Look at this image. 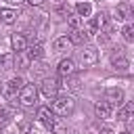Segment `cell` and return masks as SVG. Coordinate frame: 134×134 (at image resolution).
<instances>
[{
	"instance_id": "6da1fadb",
	"label": "cell",
	"mask_w": 134,
	"mask_h": 134,
	"mask_svg": "<svg viewBox=\"0 0 134 134\" xmlns=\"http://www.w3.org/2000/svg\"><path fill=\"white\" fill-rule=\"evenodd\" d=\"M73 109H75V100H73L71 96H54V98H52L50 111H52L54 115H69Z\"/></svg>"
},
{
	"instance_id": "7a4b0ae2",
	"label": "cell",
	"mask_w": 134,
	"mask_h": 134,
	"mask_svg": "<svg viewBox=\"0 0 134 134\" xmlns=\"http://www.w3.org/2000/svg\"><path fill=\"white\" fill-rule=\"evenodd\" d=\"M38 103V90L34 84H23V88L19 90V105L21 107H34Z\"/></svg>"
},
{
	"instance_id": "2e32d148",
	"label": "cell",
	"mask_w": 134,
	"mask_h": 134,
	"mask_svg": "<svg viewBox=\"0 0 134 134\" xmlns=\"http://www.w3.org/2000/svg\"><path fill=\"white\" fill-rule=\"evenodd\" d=\"M111 65H113L115 69H119V71H126V69L130 67V61H128L124 54H113V57H111Z\"/></svg>"
},
{
	"instance_id": "5b68a950",
	"label": "cell",
	"mask_w": 134,
	"mask_h": 134,
	"mask_svg": "<svg viewBox=\"0 0 134 134\" xmlns=\"http://www.w3.org/2000/svg\"><path fill=\"white\" fill-rule=\"evenodd\" d=\"M80 59H82L84 67H92V65H94V63L98 61V50H96L94 46L86 44V46H84V50L80 52Z\"/></svg>"
},
{
	"instance_id": "cb8c5ba5",
	"label": "cell",
	"mask_w": 134,
	"mask_h": 134,
	"mask_svg": "<svg viewBox=\"0 0 134 134\" xmlns=\"http://www.w3.org/2000/svg\"><path fill=\"white\" fill-rule=\"evenodd\" d=\"M65 88H67V90L77 92V90H80V80H77V77H73V75H71V77H65Z\"/></svg>"
},
{
	"instance_id": "603a6c76",
	"label": "cell",
	"mask_w": 134,
	"mask_h": 134,
	"mask_svg": "<svg viewBox=\"0 0 134 134\" xmlns=\"http://www.w3.org/2000/svg\"><path fill=\"white\" fill-rule=\"evenodd\" d=\"M121 36L126 42H134V25L132 23H126V27L121 29Z\"/></svg>"
},
{
	"instance_id": "d4e9b609",
	"label": "cell",
	"mask_w": 134,
	"mask_h": 134,
	"mask_svg": "<svg viewBox=\"0 0 134 134\" xmlns=\"http://www.w3.org/2000/svg\"><path fill=\"white\" fill-rule=\"evenodd\" d=\"M17 63H19L23 69H27V67H29V57L25 54V50H23V52H17Z\"/></svg>"
},
{
	"instance_id": "d6986e66",
	"label": "cell",
	"mask_w": 134,
	"mask_h": 134,
	"mask_svg": "<svg viewBox=\"0 0 134 134\" xmlns=\"http://www.w3.org/2000/svg\"><path fill=\"white\" fill-rule=\"evenodd\" d=\"M52 46H54V50H57V52H67L73 44L69 42V38H67V36H63V38H57Z\"/></svg>"
},
{
	"instance_id": "52a82bcc",
	"label": "cell",
	"mask_w": 134,
	"mask_h": 134,
	"mask_svg": "<svg viewBox=\"0 0 134 134\" xmlns=\"http://www.w3.org/2000/svg\"><path fill=\"white\" fill-rule=\"evenodd\" d=\"M111 111H113V107H111L107 100H98V103L94 105V115H96L98 119H109V117H111Z\"/></svg>"
},
{
	"instance_id": "4fadbf2b",
	"label": "cell",
	"mask_w": 134,
	"mask_h": 134,
	"mask_svg": "<svg viewBox=\"0 0 134 134\" xmlns=\"http://www.w3.org/2000/svg\"><path fill=\"white\" fill-rule=\"evenodd\" d=\"M38 119L48 128V126L52 124V119H54V113L50 111V107H40V109H38Z\"/></svg>"
},
{
	"instance_id": "9a60e30c",
	"label": "cell",
	"mask_w": 134,
	"mask_h": 134,
	"mask_svg": "<svg viewBox=\"0 0 134 134\" xmlns=\"http://www.w3.org/2000/svg\"><path fill=\"white\" fill-rule=\"evenodd\" d=\"M86 40H88V36L84 34V29H71V34H69V42H71V44L84 46Z\"/></svg>"
},
{
	"instance_id": "8992f818",
	"label": "cell",
	"mask_w": 134,
	"mask_h": 134,
	"mask_svg": "<svg viewBox=\"0 0 134 134\" xmlns=\"http://www.w3.org/2000/svg\"><path fill=\"white\" fill-rule=\"evenodd\" d=\"M57 71H59V75H61V77H71V75L75 73V61H73L71 57L61 59V61H59V65H57Z\"/></svg>"
},
{
	"instance_id": "5bb4252c",
	"label": "cell",
	"mask_w": 134,
	"mask_h": 134,
	"mask_svg": "<svg viewBox=\"0 0 134 134\" xmlns=\"http://www.w3.org/2000/svg\"><path fill=\"white\" fill-rule=\"evenodd\" d=\"M132 115H134V103H126L117 111V119L119 121H128V119H132Z\"/></svg>"
},
{
	"instance_id": "484cf974",
	"label": "cell",
	"mask_w": 134,
	"mask_h": 134,
	"mask_svg": "<svg viewBox=\"0 0 134 134\" xmlns=\"http://www.w3.org/2000/svg\"><path fill=\"white\" fill-rule=\"evenodd\" d=\"M0 67L2 69H10L13 67V54H2L0 57Z\"/></svg>"
},
{
	"instance_id": "f546056e",
	"label": "cell",
	"mask_w": 134,
	"mask_h": 134,
	"mask_svg": "<svg viewBox=\"0 0 134 134\" xmlns=\"http://www.w3.org/2000/svg\"><path fill=\"white\" fill-rule=\"evenodd\" d=\"M27 2H29V4H31V6H40V4H42V2H44V0H27Z\"/></svg>"
},
{
	"instance_id": "ac0fdd59",
	"label": "cell",
	"mask_w": 134,
	"mask_h": 134,
	"mask_svg": "<svg viewBox=\"0 0 134 134\" xmlns=\"http://www.w3.org/2000/svg\"><path fill=\"white\" fill-rule=\"evenodd\" d=\"M82 29H84V34H86V36H98V34H100V25L96 23V19L86 21V25H84Z\"/></svg>"
},
{
	"instance_id": "ffe728a7",
	"label": "cell",
	"mask_w": 134,
	"mask_h": 134,
	"mask_svg": "<svg viewBox=\"0 0 134 134\" xmlns=\"http://www.w3.org/2000/svg\"><path fill=\"white\" fill-rule=\"evenodd\" d=\"M48 130H50V134H65V132H67L65 121H63V119H59V117H54V119H52V124L48 126Z\"/></svg>"
},
{
	"instance_id": "f1b7e54d",
	"label": "cell",
	"mask_w": 134,
	"mask_h": 134,
	"mask_svg": "<svg viewBox=\"0 0 134 134\" xmlns=\"http://www.w3.org/2000/svg\"><path fill=\"white\" fill-rule=\"evenodd\" d=\"M29 130V121H21V132H27Z\"/></svg>"
},
{
	"instance_id": "4dcf8cb0",
	"label": "cell",
	"mask_w": 134,
	"mask_h": 134,
	"mask_svg": "<svg viewBox=\"0 0 134 134\" xmlns=\"http://www.w3.org/2000/svg\"><path fill=\"white\" fill-rule=\"evenodd\" d=\"M0 134H2V128H0Z\"/></svg>"
},
{
	"instance_id": "ba28073f",
	"label": "cell",
	"mask_w": 134,
	"mask_h": 134,
	"mask_svg": "<svg viewBox=\"0 0 134 134\" xmlns=\"http://www.w3.org/2000/svg\"><path fill=\"white\" fill-rule=\"evenodd\" d=\"M25 54L29 57V61L42 59V54H44V46H42V42H31V44H27V48H25Z\"/></svg>"
},
{
	"instance_id": "3957f363",
	"label": "cell",
	"mask_w": 134,
	"mask_h": 134,
	"mask_svg": "<svg viewBox=\"0 0 134 134\" xmlns=\"http://www.w3.org/2000/svg\"><path fill=\"white\" fill-rule=\"evenodd\" d=\"M59 88H61V84H59L57 80H52V77H46V80H42V84H40V92H42L46 98H54V96L59 94Z\"/></svg>"
},
{
	"instance_id": "30bf717a",
	"label": "cell",
	"mask_w": 134,
	"mask_h": 134,
	"mask_svg": "<svg viewBox=\"0 0 134 134\" xmlns=\"http://www.w3.org/2000/svg\"><path fill=\"white\" fill-rule=\"evenodd\" d=\"M75 15H80L82 19L90 17V15H92V2H90V0H80V2L75 4Z\"/></svg>"
},
{
	"instance_id": "9c48e42d",
	"label": "cell",
	"mask_w": 134,
	"mask_h": 134,
	"mask_svg": "<svg viewBox=\"0 0 134 134\" xmlns=\"http://www.w3.org/2000/svg\"><path fill=\"white\" fill-rule=\"evenodd\" d=\"M10 44H13V50L15 52H23L27 48V38L23 34H13L10 36Z\"/></svg>"
},
{
	"instance_id": "83f0119b",
	"label": "cell",
	"mask_w": 134,
	"mask_h": 134,
	"mask_svg": "<svg viewBox=\"0 0 134 134\" xmlns=\"http://www.w3.org/2000/svg\"><path fill=\"white\" fill-rule=\"evenodd\" d=\"M2 2H6V4H10V6H17V4H21L23 0H2Z\"/></svg>"
},
{
	"instance_id": "277c9868",
	"label": "cell",
	"mask_w": 134,
	"mask_h": 134,
	"mask_svg": "<svg viewBox=\"0 0 134 134\" xmlns=\"http://www.w3.org/2000/svg\"><path fill=\"white\" fill-rule=\"evenodd\" d=\"M21 88H23V80H21V77H10V80L2 86V94H4L6 98H13V96L19 94Z\"/></svg>"
},
{
	"instance_id": "8fae6325",
	"label": "cell",
	"mask_w": 134,
	"mask_h": 134,
	"mask_svg": "<svg viewBox=\"0 0 134 134\" xmlns=\"http://www.w3.org/2000/svg\"><path fill=\"white\" fill-rule=\"evenodd\" d=\"M124 100V90L121 88H109L107 90V103L113 107V105H119Z\"/></svg>"
},
{
	"instance_id": "4316f807",
	"label": "cell",
	"mask_w": 134,
	"mask_h": 134,
	"mask_svg": "<svg viewBox=\"0 0 134 134\" xmlns=\"http://www.w3.org/2000/svg\"><path fill=\"white\" fill-rule=\"evenodd\" d=\"M98 134H115V130H113V128H103Z\"/></svg>"
},
{
	"instance_id": "7c38bea8",
	"label": "cell",
	"mask_w": 134,
	"mask_h": 134,
	"mask_svg": "<svg viewBox=\"0 0 134 134\" xmlns=\"http://www.w3.org/2000/svg\"><path fill=\"white\" fill-rule=\"evenodd\" d=\"M0 21L4 23V25H13L15 21H17V10L15 8H0Z\"/></svg>"
},
{
	"instance_id": "e0dca14e",
	"label": "cell",
	"mask_w": 134,
	"mask_h": 134,
	"mask_svg": "<svg viewBox=\"0 0 134 134\" xmlns=\"http://www.w3.org/2000/svg\"><path fill=\"white\" fill-rule=\"evenodd\" d=\"M130 17H132V10H130V6H128L126 2L115 8V19H117V21H128Z\"/></svg>"
},
{
	"instance_id": "7402d4cb",
	"label": "cell",
	"mask_w": 134,
	"mask_h": 134,
	"mask_svg": "<svg viewBox=\"0 0 134 134\" xmlns=\"http://www.w3.org/2000/svg\"><path fill=\"white\" fill-rule=\"evenodd\" d=\"M67 25L71 29H82L84 27V19L80 15H67Z\"/></svg>"
},
{
	"instance_id": "44dd1931",
	"label": "cell",
	"mask_w": 134,
	"mask_h": 134,
	"mask_svg": "<svg viewBox=\"0 0 134 134\" xmlns=\"http://www.w3.org/2000/svg\"><path fill=\"white\" fill-rule=\"evenodd\" d=\"M13 117H15V111H13L10 107H0V128L6 126Z\"/></svg>"
},
{
	"instance_id": "1f68e13d",
	"label": "cell",
	"mask_w": 134,
	"mask_h": 134,
	"mask_svg": "<svg viewBox=\"0 0 134 134\" xmlns=\"http://www.w3.org/2000/svg\"><path fill=\"white\" fill-rule=\"evenodd\" d=\"M121 134H128V132H121Z\"/></svg>"
}]
</instances>
